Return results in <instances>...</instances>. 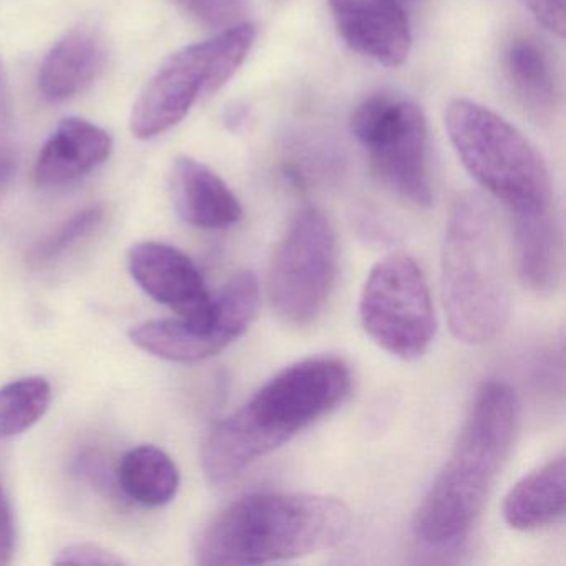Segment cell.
Here are the masks:
<instances>
[{
    "label": "cell",
    "instance_id": "9c48e42d",
    "mask_svg": "<svg viewBox=\"0 0 566 566\" xmlns=\"http://www.w3.org/2000/svg\"><path fill=\"white\" fill-rule=\"evenodd\" d=\"M359 314L370 339L399 359H419L436 337L429 286L409 254H390L370 270L360 294Z\"/></svg>",
    "mask_w": 566,
    "mask_h": 566
},
{
    "label": "cell",
    "instance_id": "d4e9b609",
    "mask_svg": "<svg viewBox=\"0 0 566 566\" xmlns=\"http://www.w3.org/2000/svg\"><path fill=\"white\" fill-rule=\"evenodd\" d=\"M14 174V160L0 161V190H4Z\"/></svg>",
    "mask_w": 566,
    "mask_h": 566
},
{
    "label": "cell",
    "instance_id": "603a6c76",
    "mask_svg": "<svg viewBox=\"0 0 566 566\" xmlns=\"http://www.w3.org/2000/svg\"><path fill=\"white\" fill-rule=\"evenodd\" d=\"M15 523L11 502L0 485V565H8L14 555Z\"/></svg>",
    "mask_w": 566,
    "mask_h": 566
},
{
    "label": "cell",
    "instance_id": "4fadbf2b",
    "mask_svg": "<svg viewBox=\"0 0 566 566\" xmlns=\"http://www.w3.org/2000/svg\"><path fill=\"white\" fill-rule=\"evenodd\" d=\"M107 62V48L95 32L74 31L51 49L39 71V92L51 104L71 101L94 84Z\"/></svg>",
    "mask_w": 566,
    "mask_h": 566
},
{
    "label": "cell",
    "instance_id": "3957f363",
    "mask_svg": "<svg viewBox=\"0 0 566 566\" xmlns=\"http://www.w3.org/2000/svg\"><path fill=\"white\" fill-rule=\"evenodd\" d=\"M518 412V399L509 384H483L446 465L413 515L417 539L447 545L472 528L509 459Z\"/></svg>",
    "mask_w": 566,
    "mask_h": 566
},
{
    "label": "cell",
    "instance_id": "ac0fdd59",
    "mask_svg": "<svg viewBox=\"0 0 566 566\" xmlns=\"http://www.w3.org/2000/svg\"><path fill=\"white\" fill-rule=\"evenodd\" d=\"M52 402V387L44 377H24L0 387V442L39 422Z\"/></svg>",
    "mask_w": 566,
    "mask_h": 566
},
{
    "label": "cell",
    "instance_id": "8fae6325",
    "mask_svg": "<svg viewBox=\"0 0 566 566\" xmlns=\"http://www.w3.org/2000/svg\"><path fill=\"white\" fill-rule=\"evenodd\" d=\"M168 187L175 210L191 227L227 230L243 218V207L223 178L195 158L174 161Z\"/></svg>",
    "mask_w": 566,
    "mask_h": 566
},
{
    "label": "cell",
    "instance_id": "6da1fadb",
    "mask_svg": "<svg viewBox=\"0 0 566 566\" xmlns=\"http://www.w3.org/2000/svg\"><path fill=\"white\" fill-rule=\"evenodd\" d=\"M350 386L349 367L334 357L301 360L281 370L208 433L201 450L208 482L224 485L237 479L251 463L336 409Z\"/></svg>",
    "mask_w": 566,
    "mask_h": 566
},
{
    "label": "cell",
    "instance_id": "5bb4252c",
    "mask_svg": "<svg viewBox=\"0 0 566 566\" xmlns=\"http://www.w3.org/2000/svg\"><path fill=\"white\" fill-rule=\"evenodd\" d=\"M516 270L523 286L539 296L558 290L563 274V243L549 210L513 214Z\"/></svg>",
    "mask_w": 566,
    "mask_h": 566
},
{
    "label": "cell",
    "instance_id": "52a82bcc",
    "mask_svg": "<svg viewBox=\"0 0 566 566\" xmlns=\"http://www.w3.org/2000/svg\"><path fill=\"white\" fill-rule=\"evenodd\" d=\"M349 128L387 188L416 207L432 205L429 128L412 98L392 91L377 92L357 105Z\"/></svg>",
    "mask_w": 566,
    "mask_h": 566
},
{
    "label": "cell",
    "instance_id": "5b68a950",
    "mask_svg": "<svg viewBox=\"0 0 566 566\" xmlns=\"http://www.w3.org/2000/svg\"><path fill=\"white\" fill-rule=\"evenodd\" d=\"M443 122L465 170L513 214L552 208L548 168L510 122L465 98L450 102Z\"/></svg>",
    "mask_w": 566,
    "mask_h": 566
},
{
    "label": "cell",
    "instance_id": "d6986e66",
    "mask_svg": "<svg viewBox=\"0 0 566 566\" xmlns=\"http://www.w3.org/2000/svg\"><path fill=\"white\" fill-rule=\"evenodd\" d=\"M105 210L101 205L85 208L77 214L65 221L51 237L45 238L34 250V258L38 263H49L54 258L61 256L65 251L71 250L82 238L91 234L104 220Z\"/></svg>",
    "mask_w": 566,
    "mask_h": 566
},
{
    "label": "cell",
    "instance_id": "277c9868",
    "mask_svg": "<svg viewBox=\"0 0 566 566\" xmlns=\"http://www.w3.org/2000/svg\"><path fill=\"white\" fill-rule=\"evenodd\" d=\"M442 291L450 331L462 343L495 339L510 313V284L499 221L479 193L457 198L442 248Z\"/></svg>",
    "mask_w": 566,
    "mask_h": 566
},
{
    "label": "cell",
    "instance_id": "e0dca14e",
    "mask_svg": "<svg viewBox=\"0 0 566 566\" xmlns=\"http://www.w3.org/2000/svg\"><path fill=\"white\" fill-rule=\"evenodd\" d=\"M506 77L513 91L533 111H552L558 97L555 71L545 49L528 38L510 42L505 51Z\"/></svg>",
    "mask_w": 566,
    "mask_h": 566
},
{
    "label": "cell",
    "instance_id": "cb8c5ba5",
    "mask_svg": "<svg viewBox=\"0 0 566 566\" xmlns=\"http://www.w3.org/2000/svg\"><path fill=\"white\" fill-rule=\"evenodd\" d=\"M9 160H14L12 158V112L4 72L0 67V161Z\"/></svg>",
    "mask_w": 566,
    "mask_h": 566
},
{
    "label": "cell",
    "instance_id": "8992f818",
    "mask_svg": "<svg viewBox=\"0 0 566 566\" xmlns=\"http://www.w3.org/2000/svg\"><path fill=\"white\" fill-rule=\"evenodd\" d=\"M256 35L253 24L240 22L167 59L132 112L135 137L150 140L165 134L180 124L200 98L220 91L247 61Z\"/></svg>",
    "mask_w": 566,
    "mask_h": 566
},
{
    "label": "cell",
    "instance_id": "7a4b0ae2",
    "mask_svg": "<svg viewBox=\"0 0 566 566\" xmlns=\"http://www.w3.org/2000/svg\"><path fill=\"white\" fill-rule=\"evenodd\" d=\"M340 500L313 493L258 492L218 513L197 543L203 566L264 565L339 545L350 530Z\"/></svg>",
    "mask_w": 566,
    "mask_h": 566
},
{
    "label": "cell",
    "instance_id": "7c38bea8",
    "mask_svg": "<svg viewBox=\"0 0 566 566\" xmlns=\"http://www.w3.org/2000/svg\"><path fill=\"white\" fill-rule=\"evenodd\" d=\"M111 134L84 118H65L45 142L35 180L41 187H64L94 171L111 157Z\"/></svg>",
    "mask_w": 566,
    "mask_h": 566
},
{
    "label": "cell",
    "instance_id": "44dd1931",
    "mask_svg": "<svg viewBox=\"0 0 566 566\" xmlns=\"http://www.w3.org/2000/svg\"><path fill=\"white\" fill-rule=\"evenodd\" d=\"M57 565L118 566L124 559L92 543H75L65 546L54 559Z\"/></svg>",
    "mask_w": 566,
    "mask_h": 566
},
{
    "label": "cell",
    "instance_id": "9a60e30c",
    "mask_svg": "<svg viewBox=\"0 0 566 566\" xmlns=\"http://www.w3.org/2000/svg\"><path fill=\"white\" fill-rule=\"evenodd\" d=\"M566 463L559 453L523 476L506 495L503 516L512 528L530 532L565 515Z\"/></svg>",
    "mask_w": 566,
    "mask_h": 566
},
{
    "label": "cell",
    "instance_id": "2e32d148",
    "mask_svg": "<svg viewBox=\"0 0 566 566\" xmlns=\"http://www.w3.org/2000/svg\"><path fill=\"white\" fill-rule=\"evenodd\" d=\"M118 486L128 499L147 509L167 505L180 489V472L171 457L155 446H140L122 457Z\"/></svg>",
    "mask_w": 566,
    "mask_h": 566
},
{
    "label": "cell",
    "instance_id": "7402d4cb",
    "mask_svg": "<svg viewBox=\"0 0 566 566\" xmlns=\"http://www.w3.org/2000/svg\"><path fill=\"white\" fill-rule=\"evenodd\" d=\"M526 11L553 34L565 38L566 19L563 0H520Z\"/></svg>",
    "mask_w": 566,
    "mask_h": 566
},
{
    "label": "cell",
    "instance_id": "ba28073f",
    "mask_svg": "<svg viewBox=\"0 0 566 566\" xmlns=\"http://www.w3.org/2000/svg\"><path fill=\"white\" fill-rule=\"evenodd\" d=\"M337 237L326 214L306 208L274 250L268 271V301L290 326H307L326 306L337 273Z\"/></svg>",
    "mask_w": 566,
    "mask_h": 566
},
{
    "label": "cell",
    "instance_id": "ffe728a7",
    "mask_svg": "<svg viewBox=\"0 0 566 566\" xmlns=\"http://www.w3.org/2000/svg\"><path fill=\"white\" fill-rule=\"evenodd\" d=\"M195 21L207 28L228 29L240 24L247 0H175Z\"/></svg>",
    "mask_w": 566,
    "mask_h": 566
},
{
    "label": "cell",
    "instance_id": "30bf717a",
    "mask_svg": "<svg viewBox=\"0 0 566 566\" xmlns=\"http://www.w3.org/2000/svg\"><path fill=\"white\" fill-rule=\"evenodd\" d=\"M344 42L357 54L399 67L412 48L409 19L400 0H329Z\"/></svg>",
    "mask_w": 566,
    "mask_h": 566
}]
</instances>
